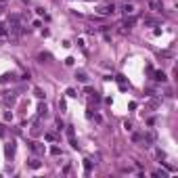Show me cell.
I'll return each mask as SVG.
<instances>
[{
	"mask_svg": "<svg viewBox=\"0 0 178 178\" xmlns=\"http://www.w3.org/2000/svg\"><path fill=\"white\" fill-rule=\"evenodd\" d=\"M122 11H124V15H132V13H134V6H132V4H124Z\"/></svg>",
	"mask_w": 178,
	"mask_h": 178,
	"instance_id": "obj_8",
	"label": "cell"
},
{
	"mask_svg": "<svg viewBox=\"0 0 178 178\" xmlns=\"http://www.w3.org/2000/svg\"><path fill=\"white\" fill-rule=\"evenodd\" d=\"M13 80H15V76H13V74H11V76L6 74V76H2V78H0V84H4V82H13Z\"/></svg>",
	"mask_w": 178,
	"mask_h": 178,
	"instance_id": "obj_11",
	"label": "cell"
},
{
	"mask_svg": "<svg viewBox=\"0 0 178 178\" xmlns=\"http://www.w3.org/2000/svg\"><path fill=\"white\" fill-rule=\"evenodd\" d=\"M0 40H8V25L0 23Z\"/></svg>",
	"mask_w": 178,
	"mask_h": 178,
	"instance_id": "obj_4",
	"label": "cell"
},
{
	"mask_svg": "<svg viewBox=\"0 0 178 178\" xmlns=\"http://www.w3.org/2000/svg\"><path fill=\"white\" fill-rule=\"evenodd\" d=\"M46 113H48L46 105H42V103H40V107H38V115H40V118H46Z\"/></svg>",
	"mask_w": 178,
	"mask_h": 178,
	"instance_id": "obj_7",
	"label": "cell"
},
{
	"mask_svg": "<svg viewBox=\"0 0 178 178\" xmlns=\"http://www.w3.org/2000/svg\"><path fill=\"white\" fill-rule=\"evenodd\" d=\"M140 140H142V145H145V147H151V145L155 142V132H153V130L142 132V134H140Z\"/></svg>",
	"mask_w": 178,
	"mask_h": 178,
	"instance_id": "obj_1",
	"label": "cell"
},
{
	"mask_svg": "<svg viewBox=\"0 0 178 178\" xmlns=\"http://www.w3.org/2000/svg\"><path fill=\"white\" fill-rule=\"evenodd\" d=\"M124 128H126V130L130 132V130H132V124H130V122H124Z\"/></svg>",
	"mask_w": 178,
	"mask_h": 178,
	"instance_id": "obj_20",
	"label": "cell"
},
{
	"mask_svg": "<svg viewBox=\"0 0 178 178\" xmlns=\"http://www.w3.org/2000/svg\"><path fill=\"white\" fill-rule=\"evenodd\" d=\"M113 11H115V4H113V2H111V4H105V6L99 8V13H101V15H111Z\"/></svg>",
	"mask_w": 178,
	"mask_h": 178,
	"instance_id": "obj_3",
	"label": "cell"
},
{
	"mask_svg": "<svg viewBox=\"0 0 178 178\" xmlns=\"http://www.w3.org/2000/svg\"><path fill=\"white\" fill-rule=\"evenodd\" d=\"M50 153H52V155H59V153H61V149H59V147H52V149H50Z\"/></svg>",
	"mask_w": 178,
	"mask_h": 178,
	"instance_id": "obj_18",
	"label": "cell"
},
{
	"mask_svg": "<svg viewBox=\"0 0 178 178\" xmlns=\"http://www.w3.org/2000/svg\"><path fill=\"white\" fill-rule=\"evenodd\" d=\"M30 168H34V170H38V168H40V162H38V159H32V162H30Z\"/></svg>",
	"mask_w": 178,
	"mask_h": 178,
	"instance_id": "obj_14",
	"label": "cell"
},
{
	"mask_svg": "<svg viewBox=\"0 0 178 178\" xmlns=\"http://www.w3.org/2000/svg\"><path fill=\"white\" fill-rule=\"evenodd\" d=\"M155 80H157V82H166V74H164V71H155Z\"/></svg>",
	"mask_w": 178,
	"mask_h": 178,
	"instance_id": "obj_9",
	"label": "cell"
},
{
	"mask_svg": "<svg viewBox=\"0 0 178 178\" xmlns=\"http://www.w3.org/2000/svg\"><path fill=\"white\" fill-rule=\"evenodd\" d=\"M132 140H134V142H140V134H132Z\"/></svg>",
	"mask_w": 178,
	"mask_h": 178,
	"instance_id": "obj_22",
	"label": "cell"
},
{
	"mask_svg": "<svg viewBox=\"0 0 178 178\" xmlns=\"http://www.w3.org/2000/svg\"><path fill=\"white\" fill-rule=\"evenodd\" d=\"M0 136H4V126H0Z\"/></svg>",
	"mask_w": 178,
	"mask_h": 178,
	"instance_id": "obj_23",
	"label": "cell"
},
{
	"mask_svg": "<svg viewBox=\"0 0 178 178\" xmlns=\"http://www.w3.org/2000/svg\"><path fill=\"white\" fill-rule=\"evenodd\" d=\"M0 13H4V4L2 2H0Z\"/></svg>",
	"mask_w": 178,
	"mask_h": 178,
	"instance_id": "obj_24",
	"label": "cell"
},
{
	"mask_svg": "<svg viewBox=\"0 0 178 178\" xmlns=\"http://www.w3.org/2000/svg\"><path fill=\"white\" fill-rule=\"evenodd\" d=\"M63 128H65V124L61 122V120H57V130H63Z\"/></svg>",
	"mask_w": 178,
	"mask_h": 178,
	"instance_id": "obj_19",
	"label": "cell"
},
{
	"mask_svg": "<svg viewBox=\"0 0 178 178\" xmlns=\"http://www.w3.org/2000/svg\"><path fill=\"white\" fill-rule=\"evenodd\" d=\"M67 96H71V99H74V96H78V94H76L74 88H67Z\"/></svg>",
	"mask_w": 178,
	"mask_h": 178,
	"instance_id": "obj_15",
	"label": "cell"
},
{
	"mask_svg": "<svg viewBox=\"0 0 178 178\" xmlns=\"http://www.w3.org/2000/svg\"><path fill=\"white\" fill-rule=\"evenodd\" d=\"M76 78H78L82 84H86V82H88V78H86V74H84V71H78V74H76Z\"/></svg>",
	"mask_w": 178,
	"mask_h": 178,
	"instance_id": "obj_10",
	"label": "cell"
},
{
	"mask_svg": "<svg viewBox=\"0 0 178 178\" xmlns=\"http://www.w3.org/2000/svg\"><path fill=\"white\" fill-rule=\"evenodd\" d=\"M59 109H61V111H65V109H67V105H65V101H59Z\"/></svg>",
	"mask_w": 178,
	"mask_h": 178,
	"instance_id": "obj_17",
	"label": "cell"
},
{
	"mask_svg": "<svg viewBox=\"0 0 178 178\" xmlns=\"http://www.w3.org/2000/svg\"><path fill=\"white\" fill-rule=\"evenodd\" d=\"M134 23H136V17H128L126 15V19H124V27H132Z\"/></svg>",
	"mask_w": 178,
	"mask_h": 178,
	"instance_id": "obj_6",
	"label": "cell"
},
{
	"mask_svg": "<svg viewBox=\"0 0 178 178\" xmlns=\"http://www.w3.org/2000/svg\"><path fill=\"white\" fill-rule=\"evenodd\" d=\"M153 176H162V178H166V172H162V170H155V172H153Z\"/></svg>",
	"mask_w": 178,
	"mask_h": 178,
	"instance_id": "obj_16",
	"label": "cell"
},
{
	"mask_svg": "<svg viewBox=\"0 0 178 178\" xmlns=\"http://www.w3.org/2000/svg\"><path fill=\"white\" fill-rule=\"evenodd\" d=\"M15 101H17V96H15L13 92H8V94H4V103H6V105H15Z\"/></svg>",
	"mask_w": 178,
	"mask_h": 178,
	"instance_id": "obj_5",
	"label": "cell"
},
{
	"mask_svg": "<svg viewBox=\"0 0 178 178\" xmlns=\"http://www.w3.org/2000/svg\"><path fill=\"white\" fill-rule=\"evenodd\" d=\"M55 138H57V136L52 134V132H48V134H46V140H55Z\"/></svg>",
	"mask_w": 178,
	"mask_h": 178,
	"instance_id": "obj_21",
	"label": "cell"
},
{
	"mask_svg": "<svg viewBox=\"0 0 178 178\" xmlns=\"http://www.w3.org/2000/svg\"><path fill=\"white\" fill-rule=\"evenodd\" d=\"M32 151H36V153H42V147H40V142H32Z\"/></svg>",
	"mask_w": 178,
	"mask_h": 178,
	"instance_id": "obj_12",
	"label": "cell"
},
{
	"mask_svg": "<svg viewBox=\"0 0 178 178\" xmlns=\"http://www.w3.org/2000/svg\"><path fill=\"white\" fill-rule=\"evenodd\" d=\"M149 8L153 13H162L164 11V2H162V0H149Z\"/></svg>",
	"mask_w": 178,
	"mask_h": 178,
	"instance_id": "obj_2",
	"label": "cell"
},
{
	"mask_svg": "<svg viewBox=\"0 0 178 178\" xmlns=\"http://www.w3.org/2000/svg\"><path fill=\"white\" fill-rule=\"evenodd\" d=\"M34 94L38 96V99H44V92H42V88H34Z\"/></svg>",
	"mask_w": 178,
	"mask_h": 178,
	"instance_id": "obj_13",
	"label": "cell"
}]
</instances>
